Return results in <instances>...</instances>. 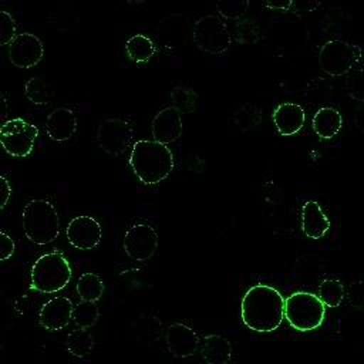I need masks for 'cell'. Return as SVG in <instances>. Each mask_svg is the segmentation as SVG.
Here are the masks:
<instances>
[{"mask_svg":"<svg viewBox=\"0 0 364 364\" xmlns=\"http://www.w3.org/2000/svg\"><path fill=\"white\" fill-rule=\"evenodd\" d=\"M23 232L36 245L54 242L60 235V218L55 206L47 199H31L23 208Z\"/></svg>","mask_w":364,"mask_h":364,"instance_id":"3","label":"cell"},{"mask_svg":"<svg viewBox=\"0 0 364 364\" xmlns=\"http://www.w3.org/2000/svg\"><path fill=\"white\" fill-rule=\"evenodd\" d=\"M125 51L134 63H146L154 57L156 47L148 36L134 34L125 41Z\"/></svg>","mask_w":364,"mask_h":364,"instance_id":"22","label":"cell"},{"mask_svg":"<svg viewBox=\"0 0 364 364\" xmlns=\"http://www.w3.org/2000/svg\"><path fill=\"white\" fill-rule=\"evenodd\" d=\"M172 107L176 108L181 114L193 111L196 104V92L186 85H175L171 91Z\"/></svg>","mask_w":364,"mask_h":364,"instance_id":"29","label":"cell"},{"mask_svg":"<svg viewBox=\"0 0 364 364\" xmlns=\"http://www.w3.org/2000/svg\"><path fill=\"white\" fill-rule=\"evenodd\" d=\"M0 182H1V203L0 208H4L10 199L11 195V186L9 183V181L4 176H0Z\"/></svg>","mask_w":364,"mask_h":364,"instance_id":"34","label":"cell"},{"mask_svg":"<svg viewBox=\"0 0 364 364\" xmlns=\"http://www.w3.org/2000/svg\"><path fill=\"white\" fill-rule=\"evenodd\" d=\"M14 240L6 233L1 232L0 233V260H7L13 256L14 253Z\"/></svg>","mask_w":364,"mask_h":364,"instance_id":"32","label":"cell"},{"mask_svg":"<svg viewBox=\"0 0 364 364\" xmlns=\"http://www.w3.org/2000/svg\"><path fill=\"white\" fill-rule=\"evenodd\" d=\"M65 235L68 243L75 249L90 250L100 245L102 228L92 216H75L70 220Z\"/></svg>","mask_w":364,"mask_h":364,"instance_id":"12","label":"cell"},{"mask_svg":"<svg viewBox=\"0 0 364 364\" xmlns=\"http://www.w3.org/2000/svg\"><path fill=\"white\" fill-rule=\"evenodd\" d=\"M44 55L43 41L31 33H21L9 44V60L17 68H33Z\"/></svg>","mask_w":364,"mask_h":364,"instance_id":"11","label":"cell"},{"mask_svg":"<svg viewBox=\"0 0 364 364\" xmlns=\"http://www.w3.org/2000/svg\"><path fill=\"white\" fill-rule=\"evenodd\" d=\"M156 40L169 53L181 50L186 43V18L181 13L165 16L158 24Z\"/></svg>","mask_w":364,"mask_h":364,"instance_id":"15","label":"cell"},{"mask_svg":"<svg viewBox=\"0 0 364 364\" xmlns=\"http://www.w3.org/2000/svg\"><path fill=\"white\" fill-rule=\"evenodd\" d=\"M125 255L135 262L149 260L158 249V233L146 223H135L124 235Z\"/></svg>","mask_w":364,"mask_h":364,"instance_id":"10","label":"cell"},{"mask_svg":"<svg viewBox=\"0 0 364 364\" xmlns=\"http://www.w3.org/2000/svg\"><path fill=\"white\" fill-rule=\"evenodd\" d=\"M38 128L23 118L6 121L0 128V142L4 151L17 158L27 156L34 148Z\"/></svg>","mask_w":364,"mask_h":364,"instance_id":"8","label":"cell"},{"mask_svg":"<svg viewBox=\"0 0 364 364\" xmlns=\"http://www.w3.org/2000/svg\"><path fill=\"white\" fill-rule=\"evenodd\" d=\"M74 304L65 296H57L46 301L38 313L40 324L48 331H58L68 326L73 318Z\"/></svg>","mask_w":364,"mask_h":364,"instance_id":"14","label":"cell"},{"mask_svg":"<svg viewBox=\"0 0 364 364\" xmlns=\"http://www.w3.org/2000/svg\"><path fill=\"white\" fill-rule=\"evenodd\" d=\"M361 58V51L357 46L334 38L326 41L318 51L320 68L333 77H340L351 71V68Z\"/></svg>","mask_w":364,"mask_h":364,"instance_id":"7","label":"cell"},{"mask_svg":"<svg viewBox=\"0 0 364 364\" xmlns=\"http://www.w3.org/2000/svg\"><path fill=\"white\" fill-rule=\"evenodd\" d=\"M354 122H355L357 128L364 132V102H361V104L357 107L355 115H354Z\"/></svg>","mask_w":364,"mask_h":364,"instance_id":"36","label":"cell"},{"mask_svg":"<svg viewBox=\"0 0 364 364\" xmlns=\"http://www.w3.org/2000/svg\"><path fill=\"white\" fill-rule=\"evenodd\" d=\"M318 299L326 307H338L344 299L343 283L337 279H326L318 286Z\"/></svg>","mask_w":364,"mask_h":364,"instance_id":"26","label":"cell"},{"mask_svg":"<svg viewBox=\"0 0 364 364\" xmlns=\"http://www.w3.org/2000/svg\"><path fill=\"white\" fill-rule=\"evenodd\" d=\"M77 131V117L71 108L58 107L46 119V132L50 139L57 142L68 141Z\"/></svg>","mask_w":364,"mask_h":364,"instance_id":"17","label":"cell"},{"mask_svg":"<svg viewBox=\"0 0 364 364\" xmlns=\"http://www.w3.org/2000/svg\"><path fill=\"white\" fill-rule=\"evenodd\" d=\"M200 357L208 364H228L232 358V344L220 334H208L200 341Z\"/></svg>","mask_w":364,"mask_h":364,"instance_id":"20","label":"cell"},{"mask_svg":"<svg viewBox=\"0 0 364 364\" xmlns=\"http://www.w3.org/2000/svg\"><path fill=\"white\" fill-rule=\"evenodd\" d=\"M326 316V306L318 296L309 291H296L284 300V317L289 324L300 331L307 333L318 328Z\"/></svg>","mask_w":364,"mask_h":364,"instance_id":"5","label":"cell"},{"mask_svg":"<svg viewBox=\"0 0 364 364\" xmlns=\"http://www.w3.org/2000/svg\"><path fill=\"white\" fill-rule=\"evenodd\" d=\"M350 301L357 306L361 307L364 306V283L363 282H357L353 283L350 287Z\"/></svg>","mask_w":364,"mask_h":364,"instance_id":"33","label":"cell"},{"mask_svg":"<svg viewBox=\"0 0 364 364\" xmlns=\"http://www.w3.org/2000/svg\"><path fill=\"white\" fill-rule=\"evenodd\" d=\"M233 122L242 131H253L262 122V109L252 102H245L233 112Z\"/></svg>","mask_w":364,"mask_h":364,"instance_id":"25","label":"cell"},{"mask_svg":"<svg viewBox=\"0 0 364 364\" xmlns=\"http://www.w3.org/2000/svg\"><path fill=\"white\" fill-rule=\"evenodd\" d=\"M240 316L245 326L253 331H274L284 317V299L272 286L255 284L242 299Z\"/></svg>","mask_w":364,"mask_h":364,"instance_id":"1","label":"cell"},{"mask_svg":"<svg viewBox=\"0 0 364 364\" xmlns=\"http://www.w3.org/2000/svg\"><path fill=\"white\" fill-rule=\"evenodd\" d=\"M68 353H71L74 357L85 358L91 354L94 348V338L91 333L87 328H77L68 333L67 341H65Z\"/></svg>","mask_w":364,"mask_h":364,"instance_id":"23","label":"cell"},{"mask_svg":"<svg viewBox=\"0 0 364 364\" xmlns=\"http://www.w3.org/2000/svg\"><path fill=\"white\" fill-rule=\"evenodd\" d=\"M71 266L63 253L51 252L40 256L30 273V286L40 293H57L71 280Z\"/></svg>","mask_w":364,"mask_h":364,"instance_id":"4","label":"cell"},{"mask_svg":"<svg viewBox=\"0 0 364 364\" xmlns=\"http://www.w3.org/2000/svg\"><path fill=\"white\" fill-rule=\"evenodd\" d=\"M330 229V220L316 200H307L301 208V230L310 239L323 237Z\"/></svg>","mask_w":364,"mask_h":364,"instance_id":"19","label":"cell"},{"mask_svg":"<svg viewBox=\"0 0 364 364\" xmlns=\"http://www.w3.org/2000/svg\"><path fill=\"white\" fill-rule=\"evenodd\" d=\"M272 119L280 135L291 136L303 128L306 114L301 105L296 102H283L273 111Z\"/></svg>","mask_w":364,"mask_h":364,"instance_id":"18","label":"cell"},{"mask_svg":"<svg viewBox=\"0 0 364 364\" xmlns=\"http://www.w3.org/2000/svg\"><path fill=\"white\" fill-rule=\"evenodd\" d=\"M129 165L142 183L156 185L169 176L175 161L168 145L154 139H139L132 145Z\"/></svg>","mask_w":364,"mask_h":364,"instance_id":"2","label":"cell"},{"mask_svg":"<svg viewBox=\"0 0 364 364\" xmlns=\"http://www.w3.org/2000/svg\"><path fill=\"white\" fill-rule=\"evenodd\" d=\"M249 7V1L246 0H222L216 3V10L219 14L228 20H239L242 18Z\"/></svg>","mask_w":364,"mask_h":364,"instance_id":"30","label":"cell"},{"mask_svg":"<svg viewBox=\"0 0 364 364\" xmlns=\"http://www.w3.org/2000/svg\"><path fill=\"white\" fill-rule=\"evenodd\" d=\"M16 20L9 11H0V44L9 46L16 37Z\"/></svg>","mask_w":364,"mask_h":364,"instance_id":"31","label":"cell"},{"mask_svg":"<svg viewBox=\"0 0 364 364\" xmlns=\"http://www.w3.org/2000/svg\"><path fill=\"white\" fill-rule=\"evenodd\" d=\"M266 7L272 9V10H282V11H287L291 6H293V1H266L263 3Z\"/></svg>","mask_w":364,"mask_h":364,"instance_id":"35","label":"cell"},{"mask_svg":"<svg viewBox=\"0 0 364 364\" xmlns=\"http://www.w3.org/2000/svg\"><path fill=\"white\" fill-rule=\"evenodd\" d=\"M311 127L318 138L331 139L340 132L343 127V117L338 109L333 107H323L314 112Z\"/></svg>","mask_w":364,"mask_h":364,"instance_id":"21","label":"cell"},{"mask_svg":"<svg viewBox=\"0 0 364 364\" xmlns=\"http://www.w3.org/2000/svg\"><path fill=\"white\" fill-rule=\"evenodd\" d=\"M151 134L154 136V141L164 145L178 141L182 135L181 112L172 105L161 109L151 122Z\"/></svg>","mask_w":364,"mask_h":364,"instance_id":"16","label":"cell"},{"mask_svg":"<svg viewBox=\"0 0 364 364\" xmlns=\"http://www.w3.org/2000/svg\"><path fill=\"white\" fill-rule=\"evenodd\" d=\"M77 293L81 301H92L101 299L104 293L102 279L95 273H82L77 282Z\"/></svg>","mask_w":364,"mask_h":364,"instance_id":"24","label":"cell"},{"mask_svg":"<svg viewBox=\"0 0 364 364\" xmlns=\"http://www.w3.org/2000/svg\"><path fill=\"white\" fill-rule=\"evenodd\" d=\"M134 136L132 125L124 118H107L97 128V141L100 148L111 155L119 156L131 145Z\"/></svg>","mask_w":364,"mask_h":364,"instance_id":"9","label":"cell"},{"mask_svg":"<svg viewBox=\"0 0 364 364\" xmlns=\"http://www.w3.org/2000/svg\"><path fill=\"white\" fill-rule=\"evenodd\" d=\"M100 317V309L97 303L92 301H80L74 306L73 321L80 328H90L97 324Z\"/></svg>","mask_w":364,"mask_h":364,"instance_id":"28","label":"cell"},{"mask_svg":"<svg viewBox=\"0 0 364 364\" xmlns=\"http://www.w3.org/2000/svg\"><path fill=\"white\" fill-rule=\"evenodd\" d=\"M165 343L168 351L176 358H186L193 355L200 347V340L196 331L185 323H171L165 333Z\"/></svg>","mask_w":364,"mask_h":364,"instance_id":"13","label":"cell"},{"mask_svg":"<svg viewBox=\"0 0 364 364\" xmlns=\"http://www.w3.org/2000/svg\"><path fill=\"white\" fill-rule=\"evenodd\" d=\"M192 36L199 50L215 55L225 53L232 43L226 23L216 14H205L199 17L193 24Z\"/></svg>","mask_w":364,"mask_h":364,"instance_id":"6","label":"cell"},{"mask_svg":"<svg viewBox=\"0 0 364 364\" xmlns=\"http://www.w3.org/2000/svg\"><path fill=\"white\" fill-rule=\"evenodd\" d=\"M24 95L34 105H47L51 98V90L43 78L31 77L24 85Z\"/></svg>","mask_w":364,"mask_h":364,"instance_id":"27","label":"cell"}]
</instances>
